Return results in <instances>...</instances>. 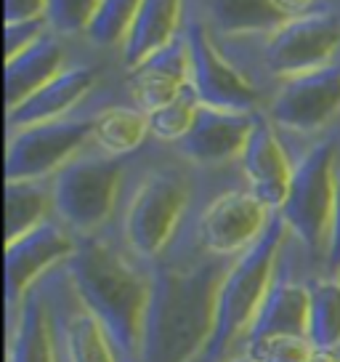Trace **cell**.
I'll use <instances>...</instances> for the list:
<instances>
[{"instance_id": "obj_8", "label": "cell", "mask_w": 340, "mask_h": 362, "mask_svg": "<svg viewBox=\"0 0 340 362\" xmlns=\"http://www.w3.org/2000/svg\"><path fill=\"white\" fill-rule=\"evenodd\" d=\"M263 115L279 136L319 139L340 123V59L327 67L279 80L266 96Z\"/></svg>"}, {"instance_id": "obj_19", "label": "cell", "mask_w": 340, "mask_h": 362, "mask_svg": "<svg viewBox=\"0 0 340 362\" xmlns=\"http://www.w3.org/2000/svg\"><path fill=\"white\" fill-rule=\"evenodd\" d=\"M6 362H59L51 309L43 285L24 296L16 315L6 320Z\"/></svg>"}, {"instance_id": "obj_37", "label": "cell", "mask_w": 340, "mask_h": 362, "mask_svg": "<svg viewBox=\"0 0 340 362\" xmlns=\"http://www.w3.org/2000/svg\"><path fill=\"white\" fill-rule=\"evenodd\" d=\"M338 280H340V274H338Z\"/></svg>"}, {"instance_id": "obj_24", "label": "cell", "mask_w": 340, "mask_h": 362, "mask_svg": "<svg viewBox=\"0 0 340 362\" xmlns=\"http://www.w3.org/2000/svg\"><path fill=\"white\" fill-rule=\"evenodd\" d=\"M54 181L16 179L6 181V243L54 218Z\"/></svg>"}, {"instance_id": "obj_36", "label": "cell", "mask_w": 340, "mask_h": 362, "mask_svg": "<svg viewBox=\"0 0 340 362\" xmlns=\"http://www.w3.org/2000/svg\"><path fill=\"white\" fill-rule=\"evenodd\" d=\"M54 328V325H51ZM56 339V336H54ZM56 351H59V362H67V357H64V351H61V346H59V341H56Z\"/></svg>"}, {"instance_id": "obj_27", "label": "cell", "mask_w": 340, "mask_h": 362, "mask_svg": "<svg viewBox=\"0 0 340 362\" xmlns=\"http://www.w3.org/2000/svg\"><path fill=\"white\" fill-rule=\"evenodd\" d=\"M138 8L141 0H104L85 30V37L99 48H123L130 27L136 22Z\"/></svg>"}, {"instance_id": "obj_29", "label": "cell", "mask_w": 340, "mask_h": 362, "mask_svg": "<svg viewBox=\"0 0 340 362\" xmlns=\"http://www.w3.org/2000/svg\"><path fill=\"white\" fill-rule=\"evenodd\" d=\"M242 351L255 362H308L314 346L306 336H269L248 344Z\"/></svg>"}, {"instance_id": "obj_12", "label": "cell", "mask_w": 340, "mask_h": 362, "mask_svg": "<svg viewBox=\"0 0 340 362\" xmlns=\"http://www.w3.org/2000/svg\"><path fill=\"white\" fill-rule=\"evenodd\" d=\"M192 62V86L205 107L231 112H263L266 93L253 86L245 72L218 48L216 37L202 16L183 27Z\"/></svg>"}, {"instance_id": "obj_15", "label": "cell", "mask_w": 340, "mask_h": 362, "mask_svg": "<svg viewBox=\"0 0 340 362\" xmlns=\"http://www.w3.org/2000/svg\"><path fill=\"white\" fill-rule=\"evenodd\" d=\"M258 115L261 112H231L202 104L192 131L170 149L192 168L205 173L239 168V158L248 147Z\"/></svg>"}, {"instance_id": "obj_16", "label": "cell", "mask_w": 340, "mask_h": 362, "mask_svg": "<svg viewBox=\"0 0 340 362\" xmlns=\"http://www.w3.org/2000/svg\"><path fill=\"white\" fill-rule=\"evenodd\" d=\"M293 158L284 147L279 131L269 123L266 115H258L248 147L239 158L242 184L255 194L269 211H279L290 192L293 181Z\"/></svg>"}, {"instance_id": "obj_32", "label": "cell", "mask_w": 340, "mask_h": 362, "mask_svg": "<svg viewBox=\"0 0 340 362\" xmlns=\"http://www.w3.org/2000/svg\"><path fill=\"white\" fill-rule=\"evenodd\" d=\"M324 272L329 277L340 274V168H338V194H335V214H332V226H329L327 256H324Z\"/></svg>"}, {"instance_id": "obj_14", "label": "cell", "mask_w": 340, "mask_h": 362, "mask_svg": "<svg viewBox=\"0 0 340 362\" xmlns=\"http://www.w3.org/2000/svg\"><path fill=\"white\" fill-rule=\"evenodd\" d=\"M78 250V238L56 216L46 224L6 243V320L16 315L24 296L51 269L67 264Z\"/></svg>"}, {"instance_id": "obj_4", "label": "cell", "mask_w": 340, "mask_h": 362, "mask_svg": "<svg viewBox=\"0 0 340 362\" xmlns=\"http://www.w3.org/2000/svg\"><path fill=\"white\" fill-rule=\"evenodd\" d=\"M218 48L237 64L245 78L269 96L279 80L314 72L340 59V11L319 8L306 16H293L261 37L218 40Z\"/></svg>"}, {"instance_id": "obj_28", "label": "cell", "mask_w": 340, "mask_h": 362, "mask_svg": "<svg viewBox=\"0 0 340 362\" xmlns=\"http://www.w3.org/2000/svg\"><path fill=\"white\" fill-rule=\"evenodd\" d=\"M102 3L104 0H51V6H48L51 30L64 37L85 35L96 11L102 8Z\"/></svg>"}, {"instance_id": "obj_6", "label": "cell", "mask_w": 340, "mask_h": 362, "mask_svg": "<svg viewBox=\"0 0 340 362\" xmlns=\"http://www.w3.org/2000/svg\"><path fill=\"white\" fill-rule=\"evenodd\" d=\"M133 158H114L88 144L54 176V214L75 238H93L114 224Z\"/></svg>"}, {"instance_id": "obj_7", "label": "cell", "mask_w": 340, "mask_h": 362, "mask_svg": "<svg viewBox=\"0 0 340 362\" xmlns=\"http://www.w3.org/2000/svg\"><path fill=\"white\" fill-rule=\"evenodd\" d=\"M293 165L290 192H287L284 205L279 208V216L324 272L329 226H332L335 194H338V131L311 139L298 155H293Z\"/></svg>"}, {"instance_id": "obj_10", "label": "cell", "mask_w": 340, "mask_h": 362, "mask_svg": "<svg viewBox=\"0 0 340 362\" xmlns=\"http://www.w3.org/2000/svg\"><path fill=\"white\" fill-rule=\"evenodd\" d=\"M102 107H85L59 120L8 131L6 181L54 179L69 160L91 144L93 117Z\"/></svg>"}, {"instance_id": "obj_18", "label": "cell", "mask_w": 340, "mask_h": 362, "mask_svg": "<svg viewBox=\"0 0 340 362\" xmlns=\"http://www.w3.org/2000/svg\"><path fill=\"white\" fill-rule=\"evenodd\" d=\"M99 86V72L91 64H72L48 86L32 93L19 107L6 112L8 131H19L27 125L48 123L83 110L93 99V90Z\"/></svg>"}, {"instance_id": "obj_23", "label": "cell", "mask_w": 340, "mask_h": 362, "mask_svg": "<svg viewBox=\"0 0 340 362\" xmlns=\"http://www.w3.org/2000/svg\"><path fill=\"white\" fill-rule=\"evenodd\" d=\"M149 139V115L133 104H107L93 117L91 144L107 155L136 158Z\"/></svg>"}, {"instance_id": "obj_34", "label": "cell", "mask_w": 340, "mask_h": 362, "mask_svg": "<svg viewBox=\"0 0 340 362\" xmlns=\"http://www.w3.org/2000/svg\"><path fill=\"white\" fill-rule=\"evenodd\" d=\"M308 362H340V349H314Z\"/></svg>"}, {"instance_id": "obj_17", "label": "cell", "mask_w": 340, "mask_h": 362, "mask_svg": "<svg viewBox=\"0 0 340 362\" xmlns=\"http://www.w3.org/2000/svg\"><path fill=\"white\" fill-rule=\"evenodd\" d=\"M192 83V62L186 33H181L162 51L125 72V90L141 112H154L170 99H176Z\"/></svg>"}, {"instance_id": "obj_9", "label": "cell", "mask_w": 340, "mask_h": 362, "mask_svg": "<svg viewBox=\"0 0 340 362\" xmlns=\"http://www.w3.org/2000/svg\"><path fill=\"white\" fill-rule=\"evenodd\" d=\"M324 274L322 267L311 259L303 243L287 229L277 264H274L272 283L266 288L258 317L248 333L245 346L269 336H306L308 330V285L311 277ZM242 346V349H245Z\"/></svg>"}, {"instance_id": "obj_2", "label": "cell", "mask_w": 340, "mask_h": 362, "mask_svg": "<svg viewBox=\"0 0 340 362\" xmlns=\"http://www.w3.org/2000/svg\"><path fill=\"white\" fill-rule=\"evenodd\" d=\"M67 272L120 362H144L152 267L125 248L114 226L80 238Z\"/></svg>"}, {"instance_id": "obj_35", "label": "cell", "mask_w": 340, "mask_h": 362, "mask_svg": "<svg viewBox=\"0 0 340 362\" xmlns=\"http://www.w3.org/2000/svg\"><path fill=\"white\" fill-rule=\"evenodd\" d=\"M226 362H255V360L250 357L248 351H237V354H234V357H229Z\"/></svg>"}, {"instance_id": "obj_31", "label": "cell", "mask_w": 340, "mask_h": 362, "mask_svg": "<svg viewBox=\"0 0 340 362\" xmlns=\"http://www.w3.org/2000/svg\"><path fill=\"white\" fill-rule=\"evenodd\" d=\"M51 0H6V24L48 19Z\"/></svg>"}, {"instance_id": "obj_13", "label": "cell", "mask_w": 340, "mask_h": 362, "mask_svg": "<svg viewBox=\"0 0 340 362\" xmlns=\"http://www.w3.org/2000/svg\"><path fill=\"white\" fill-rule=\"evenodd\" d=\"M51 309V325L67 362H120L96 317L80 301L67 264L51 269L40 280Z\"/></svg>"}, {"instance_id": "obj_1", "label": "cell", "mask_w": 340, "mask_h": 362, "mask_svg": "<svg viewBox=\"0 0 340 362\" xmlns=\"http://www.w3.org/2000/svg\"><path fill=\"white\" fill-rule=\"evenodd\" d=\"M194 211L168 250L149 264L152 301L144 362H194L202 354L213 333L218 291L237 261L216 256L200 245Z\"/></svg>"}, {"instance_id": "obj_25", "label": "cell", "mask_w": 340, "mask_h": 362, "mask_svg": "<svg viewBox=\"0 0 340 362\" xmlns=\"http://www.w3.org/2000/svg\"><path fill=\"white\" fill-rule=\"evenodd\" d=\"M308 298L306 339L314 349H340V280L329 274L311 277Z\"/></svg>"}, {"instance_id": "obj_30", "label": "cell", "mask_w": 340, "mask_h": 362, "mask_svg": "<svg viewBox=\"0 0 340 362\" xmlns=\"http://www.w3.org/2000/svg\"><path fill=\"white\" fill-rule=\"evenodd\" d=\"M46 33H51L48 19H32V22H13L6 24V62L19 57L30 45H35Z\"/></svg>"}, {"instance_id": "obj_22", "label": "cell", "mask_w": 340, "mask_h": 362, "mask_svg": "<svg viewBox=\"0 0 340 362\" xmlns=\"http://www.w3.org/2000/svg\"><path fill=\"white\" fill-rule=\"evenodd\" d=\"M205 22L218 40L261 37L279 30L290 16L274 0H205Z\"/></svg>"}, {"instance_id": "obj_3", "label": "cell", "mask_w": 340, "mask_h": 362, "mask_svg": "<svg viewBox=\"0 0 340 362\" xmlns=\"http://www.w3.org/2000/svg\"><path fill=\"white\" fill-rule=\"evenodd\" d=\"M194 173L197 168L186 160L154 163L138 170L130 165L112 226L136 259L152 264L178 238L202 200Z\"/></svg>"}, {"instance_id": "obj_21", "label": "cell", "mask_w": 340, "mask_h": 362, "mask_svg": "<svg viewBox=\"0 0 340 362\" xmlns=\"http://www.w3.org/2000/svg\"><path fill=\"white\" fill-rule=\"evenodd\" d=\"M183 0H141L136 22L128 33V40L120 48L123 69L138 67L152 54L162 51L183 33Z\"/></svg>"}, {"instance_id": "obj_26", "label": "cell", "mask_w": 340, "mask_h": 362, "mask_svg": "<svg viewBox=\"0 0 340 362\" xmlns=\"http://www.w3.org/2000/svg\"><path fill=\"white\" fill-rule=\"evenodd\" d=\"M200 107H202V102H200L194 86L189 83L176 99H170L159 110L149 112V136H152V141L165 144V147H176L183 136L192 131Z\"/></svg>"}, {"instance_id": "obj_5", "label": "cell", "mask_w": 340, "mask_h": 362, "mask_svg": "<svg viewBox=\"0 0 340 362\" xmlns=\"http://www.w3.org/2000/svg\"><path fill=\"white\" fill-rule=\"evenodd\" d=\"M284 235H287V224L277 211L266 232L255 240V245H250L231 264L226 280L218 291L213 333L205 344L202 354L194 362H226L229 357L242 351L250 328L258 317L266 288L272 283L274 264H277V253Z\"/></svg>"}, {"instance_id": "obj_11", "label": "cell", "mask_w": 340, "mask_h": 362, "mask_svg": "<svg viewBox=\"0 0 340 362\" xmlns=\"http://www.w3.org/2000/svg\"><path fill=\"white\" fill-rule=\"evenodd\" d=\"M274 214L277 211H269L245 184L226 187L200 200L194 211V232L205 250L239 259L266 232Z\"/></svg>"}, {"instance_id": "obj_20", "label": "cell", "mask_w": 340, "mask_h": 362, "mask_svg": "<svg viewBox=\"0 0 340 362\" xmlns=\"http://www.w3.org/2000/svg\"><path fill=\"white\" fill-rule=\"evenodd\" d=\"M69 64L67 45L59 33H46L19 57L6 62V112L24 104L32 93L59 78Z\"/></svg>"}, {"instance_id": "obj_33", "label": "cell", "mask_w": 340, "mask_h": 362, "mask_svg": "<svg viewBox=\"0 0 340 362\" xmlns=\"http://www.w3.org/2000/svg\"><path fill=\"white\" fill-rule=\"evenodd\" d=\"M277 8L284 11L290 19L293 16H306V13H314L319 8H327V0H274Z\"/></svg>"}]
</instances>
